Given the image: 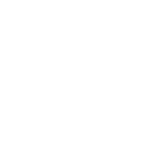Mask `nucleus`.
I'll return each instance as SVG.
<instances>
[]
</instances>
